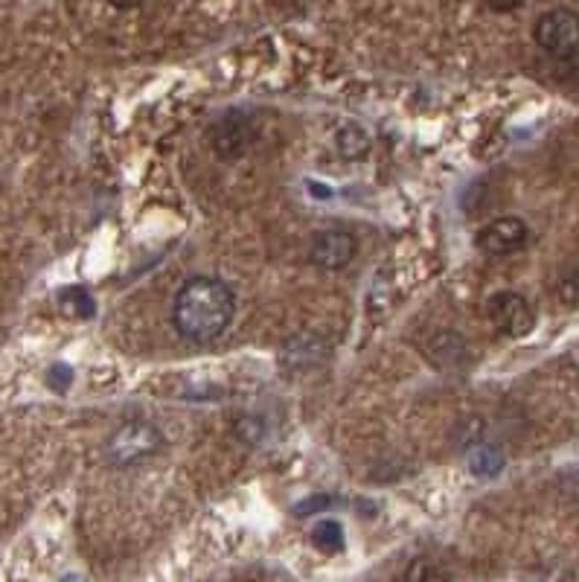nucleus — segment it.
I'll return each instance as SVG.
<instances>
[{"label":"nucleus","instance_id":"f257e3e1","mask_svg":"<svg viewBox=\"0 0 579 582\" xmlns=\"http://www.w3.org/2000/svg\"><path fill=\"white\" fill-rule=\"evenodd\" d=\"M236 314V295L218 277H190L173 297V326L184 341L208 344L225 335Z\"/></svg>","mask_w":579,"mask_h":582},{"label":"nucleus","instance_id":"f03ea898","mask_svg":"<svg viewBox=\"0 0 579 582\" xmlns=\"http://www.w3.org/2000/svg\"><path fill=\"white\" fill-rule=\"evenodd\" d=\"M164 449V431L149 419H129L105 440V458L111 466H134Z\"/></svg>","mask_w":579,"mask_h":582},{"label":"nucleus","instance_id":"7ed1b4c3","mask_svg":"<svg viewBox=\"0 0 579 582\" xmlns=\"http://www.w3.org/2000/svg\"><path fill=\"white\" fill-rule=\"evenodd\" d=\"M533 38L547 56L554 59H571L579 50V15L574 9H551L545 15H539L533 24Z\"/></svg>","mask_w":579,"mask_h":582},{"label":"nucleus","instance_id":"20e7f679","mask_svg":"<svg viewBox=\"0 0 579 582\" xmlns=\"http://www.w3.org/2000/svg\"><path fill=\"white\" fill-rule=\"evenodd\" d=\"M486 314L501 335L507 338H524L536 326V312L528 304V297L519 292H495L486 300Z\"/></svg>","mask_w":579,"mask_h":582},{"label":"nucleus","instance_id":"39448f33","mask_svg":"<svg viewBox=\"0 0 579 582\" xmlns=\"http://www.w3.org/2000/svg\"><path fill=\"white\" fill-rule=\"evenodd\" d=\"M253 129L245 111H222L210 126V146L225 164H234L248 152Z\"/></svg>","mask_w":579,"mask_h":582},{"label":"nucleus","instance_id":"423d86ee","mask_svg":"<svg viewBox=\"0 0 579 582\" xmlns=\"http://www.w3.org/2000/svg\"><path fill=\"white\" fill-rule=\"evenodd\" d=\"M530 239V227L524 218L519 216H501L489 222L486 227H481L475 245L477 251L486 257H507V253L521 251Z\"/></svg>","mask_w":579,"mask_h":582},{"label":"nucleus","instance_id":"0eeeda50","mask_svg":"<svg viewBox=\"0 0 579 582\" xmlns=\"http://www.w3.org/2000/svg\"><path fill=\"white\" fill-rule=\"evenodd\" d=\"M358 239L350 230H320L309 245V262L320 271H341L355 260Z\"/></svg>","mask_w":579,"mask_h":582},{"label":"nucleus","instance_id":"6e6552de","mask_svg":"<svg viewBox=\"0 0 579 582\" xmlns=\"http://www.w3.org/2000/svg\"><path fill=\"white\" fill-rule=\"evenodd\" d=\"M329 356V344L315 332H300L283 344L280 349V361L288 367V370H311L318 367L323 358Z\"/></svg>","mask_w":579,"mask_h":582},{"label":"nucleus","instance_id":"1a4fd4ad","mask_svg":"<svg viewBox=\"0 0 579 582\" xmlns=\"http://www.w3.org/2000/svg\"><path fill=\"white\" fill-rule=\"evenodd\" d=\"M335 149L344 161H362V157L370 155L373 140L364 126H358V122H344V126L335 131Z\"/></svg>","mask_w":579,"mask_h":582},{"label":"nucleus","instance_id":"9d476101","mask_svg":"<svg viewBox=\"0 0 579 582\" xmlns=\"http://www.w3.org/2000/svg\"><path fill=\"white\" fill-rule=\"evenodd\" d=\"M469 470L477 478H493V475L504 470V454L495 446H475L469 452Z\"/></svg>","mask_w":579,"mask_h":582},{"label":"nucleus","instance_id":"9b49d317","mask_svg":"<svg viewBox=\"0 0 579 582\" xmlns=\"http://www.w3.org/2000/svg\"><path fill=\"white\" fill-rule=\"evenodd\" d=\"M311 545L323 554H338L344 548V527L335 522V519H327L320 522L315 531H311Z\"/></svg>","mask_w":579,"mask_h":582},{"label":"nucleus","instance_id":"f8f14e48","mask_svg":"<svg viewBox=\"0 0 579 582\" xmlns=\"http://www.w3.org/2000/svg\"><path fill=\"white\" fill-rule=\"evenodd\" d=\"M559 300H563L565 306H571V309H577L579 306V271H574V274H565L563 280H559Z\"/></svg>","mask_w":579,"mask_h":582},{"label":"nucleus","instance_id":"ddd939ff","mask_svg":"<svg viewBox=\"0 0 579 582\" xmlns=\"http://www.w3.org/2000/svg\"><path fill=\"white\" fill-rule=\"evenodd\" d=\"M236 431H239V437H243L245 443H260L262 437H265V426H262V419L251 417V414L239 419Z\"/></svg>","mask_w":579,"mask_h":582},{"label":"nucleus","instance_id":"4468645a","mask_svg":"<svg viewBox=\"0 0 579 582\" xmlns=\"http://www.w3.org/2000/svg\"><path fill=\"white\" fill-rule=\"evenodd\" d=\"M70 379H73V373H70V367H61V365L52 367L50 376H47V382H50L52 388H56V391H64Z\"/></svg>","mask_w":579,"mask_h":582},{"label":"nucleus","instance_id":"2eb2a0df","mask_svg":"<svg viewBox=\"0 0 579 582\" xmlns=\"http://www.w3.org/2000/svg\"><path fill=\"white\" fill-rule=\"evenodd\" d=\"M320 507H332V498H327V496L309 498V501H303V504H297V510H294V513H297V515H311V513H318Z\"/></svg>","mask_w":579,"mask_h":582}]
</instances>
